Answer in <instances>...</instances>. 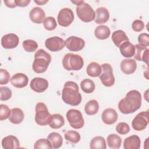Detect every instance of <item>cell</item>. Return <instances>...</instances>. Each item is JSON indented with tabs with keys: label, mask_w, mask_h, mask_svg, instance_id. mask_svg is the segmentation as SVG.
<instances>
[{
	"label": "cell",
	"mask_w": 149,
	"mask_h": 149,
	"mask_svg": "<svg viewBox=\"0 0 149 149\" xmlns=\"http://www.w3.org/2000/svg\"><path fill=\"white\" fill-rule=\"evenodd\" d=\"M141 95L139 91L130 90L126 94L125 98L119 101V110L124 114L132 113L141 107Z\"/></svg>",
	"instance_id": "cell-1"
},
{
	"label": "cell",
	"mask_w": 149,
	"mask_h": 149,
	"mask_svg": "<svg viewBox=\"0 0 149 149\" xmlns=\"http://www.w3.org/2000/svg\"><path fill=\"white\" fill-rule=\"evenodd\" d=\"M79 86L76 82L66 81L62 91V99L63 102L72 106H77L81 101L82 97L79 91Z\"/></svg>",
	"instance_id": "cell-2"
},
{
	"label": "cell",
	"mask_w": 149,
	"mask_h": 149,
	"mask_svg": "<svg viewBox=\"0 0 149 149\" xmlns=\"http://www.w3.org/2000/svg\"><path fill=\"white\" fill-rule=\"evenodd\" d=\"M51 61V56L43 49H38L34 54L33 70L37 73L45 72Z\"/></svg>",
	"instance_id": "cell-3"
},
{
	"label": "cell",
	"mask_w": 149,
	"mask_h": 149,
	"mask_svg": "<svg viewBox=\"0 0 149 149\" xmlns=\"http://www.w3.org/2000/svg\"><path fill=\"white\" fill-rule=\"evenodd\" d=\"M62 65L66 70H79L84 65L83 58L78 55L73 53H67L62 59Z\"/></svg>",
	"instance_id": "cell-4"
},
{
	"label": "cell",
	"mask_w": 149,
	"mask_h": 149,
	"mask_svg": "<svg viewBox=\"0 0 149 149\" xmlns=\"http://www.w3.org/2000/svg\"><path fill=\"white\" fill-rule=\"evenodd\" d=\"M35 121L40 126H45L50 123L52 119L51 115L47 108V105L41 102H38L36 105Z\"/></svg>",
	"instance_id": "cell-5"
},
{
	"label": "cell",
	"mask_w": 149,
	"mask_h": 149,
	"mask_svg": "<svg viewBox=\"0 0 149 149\" xmlns=\"http://www.w3.org/2000/svg\"><path fill=\"white\" fill-rule=\"evenodd\" d=\"M76 13L78 17L86 23L93 21L95 16V12L90 5L83 1L76 6Z\"/></svg>",
	"instance_id": "cell-6"
},
{
	"label": "cell",
	"mask_w": 149,
	"mask_h": 149,
	"mask_svg": "<svg viewBox=\"0 0 149 149\" xmlns=\"http://www.w3.org/2000/svg\"><path fill=\"white\" fill-rule=\"evenodd\" d=\"M66 116L72 127L75 129H79L83 127L84 120L82 113L79 110L70 109L68 111Z\"/></svg>",
	"instance_id": "cell-7"
},
{
	"label": "cell",
	"mask_w": 149,
	"mask_h": 149,
	"mask_svg": "<svg viewBox=\"0 0 149 149\" xmlns=\"http://www.w3.org/2000/svg\"><path fill=\"white\" fill-rule=\"evenodd\" d=\"M100 79L102 84L106 87H111L114 84L115 80L113 74V69L110 64L105 63L101 65Z\"/></svg>",
	"instance_id": "cell-8"
},
{
	"label": "cell",
	"mask_w": 149,
	"mask_h": 149,
	"mask_svg": "<svg viewBox=\"0 0 149 149\" xmlns=\"http://www.w3.org/2000/svg\"><path fill=\"white\" fill-rule=\"evenodd\" d=\"M149 123L148 111H142L139 113L133 119L132 126L134 130L141 131L144 130Z\"/></svg>",
	"instance_id": "cell-9"
},
{
	"label": "cell",
	"mask_w": 149,
	"mask_h": 149,
	"mask_svg": "<svg viewBox=\"0 0 149 149\" xmlns=\"http://www.w3.org/2000/svg\"><path fill=\"white\" fill-rule=\"evenodd\" d=\"M74 13L73 10L69 8L61 9L57 16L58 24L62 27L69 26L74 20Z\"/></svg>",
	"instance_id": "cell-10"
},
{
	"label": "cell",
	"mask_w": 149,
	"mask_h": 149,
	"mask_svg": "<svg viewBox=\"0 0 149 149\" xmlns=\"http://www.w3.org/2000/svg\"><path fill=\"white\" fill-rule=\"evenodd\" d=\"M45 47L51 51L57 52L62 49L65 46V41L58 36L49 37L45 41Z\"/></svg>",
	"instance_id": "cell-11"
},
{
	"label": "cell",
	"mask_w": 149,
	"mask_h": 149,
	"mask_svg": "<svg viewBox=\"0 0 149 149\" xmlns=\"http://www.w3.org/2000/svg\"><path fill=\"white\" fill-rule=\"evenodd\" d=\"M65 46L70 51L77 52L84 48L85 41L80 37L70 36L66 40Z\"/></svg>",
	"instance_id": "cell-12"
},
{
	"label": "cell",
	"mask_w": 149,
	"mask_h": 149,
	"mask_svg": "<svg viewBox=\"0 0 149 149\" xmlns=\"http://www.w3.org/2000/svg\"><path fill=\"white\" fill-rule=\"evenodd\" d=\"M19 43V37L14 33L6 34L1 38V45L5 49L16 48Z\"/></svg>",
	"instance_id": "cell-13"
},
{
	"label": "cell",
	"mask_w": 149,
	"mask_h": 149,
	"mask_svg": "<svg viewBox=\"0 0 149 149\" xmlns=\"http://www.w3.org/2000/svg\"><path fill=\"white\" fill-rule=\"evenodd\" d=\"M48 81L42 77H34L30 83V87L32 90L36 93H43L48 87Z\"/></svg>",
	"instance_id": "cell-14"
},
{
	"label": "cell",
	"mask_w": 149,
	"mask_h": 149,
	"mask_svg": "<svg viewBox=\"0 0 149 149\" xmlns=\"http://www.w3.org/2000/svg\"><path fill=\"white\" fill-rule=\"evenodd\" d=\"M149 49L147 47H144L140 44L134 45V58L139 61H143L148 65Z\"/></svg>",
	"instance_id": "cell-15"
},
{
	"label": "cell",
	"mask_w": 149,
	"mask_h": 149,
	"mask_svg": "<svg viewBox=\"0 0 149 149\" xmlns=\"http://www.w3.org/2000/svg\"><path fill=\"white\" fill-rule=\"evenodd\" d=\"M103 122L107 125H112L115 123L118 118L117 112L113 108H107L104 110L101 114Z\"/></svg>",
	"instance_id": "cell-16"
},
{
	"label": "cell",
	"mask_w": 149,
	"mask_h": 149,
	"mask_svg": "<svg viewBox=\"0 0 149 149\" xmlns=\"http://www.w3.org/2000/svg\"><path fill=\"white\" fill-rule=\"evenodd\" d=\"M12 85L16 88H21L25 87L29 82L28 77L22 73L15 74L10 80Z\"/></svg>",
	"instance_id": "cell-17"
},
{
	"label": "cell",
	"mask_w": 149,
	"mask_h": 149,
	"mask_svg": "<svg viewBox=\"0 0 149 149\" xmlns=\"http://www.w3.org/2000/svg\"><path fill=\"white\" fill-rule=\"evenodd\" d=\"M29 17L32 22L36 24H41L45 19V13L42 8L36 6L30 11Z\"/></svg>",
	"instance_id": "cell-18"
},
{
	"label": "cell",
	"mask_w": 149,
	"mask_h": 149,
	"mask_svg": "<svg viewBox=\"0 0 149 149\" xmlns=\"http://www.w3.org/2000/svg\"><path fill=\"white\" fill-rule=\"evenodd\" d=\"M120 70L126 74L133 73L137 69V63L133 59H124L120 62Z\"/></svg>",
	"instance_id": "cell-19"
},
{
	"label": "cell",
	"mask_w": 149,
	"mask_h": 149,
	"mask_svg": "<svg viewBox=\"0 0 149 149\" xmlns=\"http://www.w3.org/2000/svg\"><path fill=\"white\" fill-rule=\"evenodd\" d=\"M95 16L94 21L97 24H104L109 19V12L108 10L104 7L98 8L95 10Z\"/></svg>",
	"instance_id": "cell-20"
},
{
	"label": "cell",
	"mask_w": 149,
	"mask_h": 149,
	"mask_svg": "<svg viewBox=\"0 0 149 149\" xmlns=\"http://www.w3.org/2000/svg\"><path fill=\"white\" fill-rule=\"evenodd\" d=\"M2 146L5 149H15L20 147V143L17 138L13 135L3 137L1 141Z\"/></svg>",
	"instance_id": "cell-21"
},
{
	"label": "cell",
	"mask_w": 149,
	"mask_h": 149,
	"mask_svg": "<svg viewBox=\"0 0 149 149\" xmlns=\"http://www.w3.org/2000/svg\"><path fill=\"white\" fill-rule=\"evenodd\" d=\"M141 140L137 135H132L124 140L123 147L125 149H139L140 147Z\"/></svg>",
	"instance_id": "cell-22"
},
{
	"label": "cell",
	"mask_w": 149,
	"mask_h": 149,
	"mask_svg": "<svg viewBox=\"0 0 149 149\" xmlns=\"http://www.w3.org/2000/svg\"><path fill=\"white\" fill-rule=\"evenodd\" d=\"M111 38L114 44L119 48L122 43L129 41L126 33L122 30H118L113 31L112 34Z\"/></svg>",
	"instance_id": "cell-23"
},
{
	"label": "cell",
	"mask_w": 149,
	"mask_h": 149,
	"mask_svg": "<svg viewBox=\"0 0 149 149\" xmlns=\"http://www.w3.org/2000/svg\"><path fill=\"white\" fill-rule=\"evenodd\" d=\"M119 49L121 55L125 58H130L134 56V45L129 41L122 43L119 47Z\"/></svg>",
	"instance_id": "cell-24"
},
{
	"label": "cell",
	"mask_w": 149,
	"mask_h": 149,
	"mask_svg": "<svg viewBox=\"0 0 149 149\" xmlns=\"http://www.w3.org/2000/svg\"><path fill=\"white\" fill-rule=\"evenodd\" d=\"M9 119L13 124L17 125L20 123L24 119V113L23 111L19 108H12Z\"/></svg>",
	"instance_id": "cell-25"
},
{
	"label": "cell",
	"mask_w": 149,
	"mask_h": 149,
	"mask_svg": "<svg viewBox=\"0 0 149 149\" xmlns=\"http://www.w3.org/2000/svg\"><path fill=\"white\" fill-rule=\"evenodd\" d=\"M110 34L111 31L109 28L105 25L98 26L94 30V35L99 40H105L108 38Z\"/></svg>",
	"instance_id": "cell-26"
},
{
	"label": "cell",
	"mask_w": 149,
	"mask_h": 149,
	"mask_svg": "<svg viewBox=\"0 0 149 149\" xmlns=\"http://www.w3.org/2000/svg\"><path fill=\"white\" fill-rule=\"evenodd\" d=\"M47 139L50 141L53 148H59L63 144L62 136L56 132H52L49 133L47 137Z\"/></svg>",
	"instance_id": "cell-27"
},
{
	"label": "cell",
	"mask_w": 149,
	"mask_h": 149,
	"mask_svg": "<svg viewBox=\"0 0 149 149\" xmlns=\"http://www.w3.org/2000/svg\"><path fill=\"white\" fill-rule=\"evenodd\" d=\"M86 72L87 74L91 77H98L101 73V66L97 62H92L88 65Z\"/></svg>",
	"instance_id": "cell-28"
},
{
	"label": "cell",
	"mask_w": 149,
	"mask_h": 149,
	"mask_svg": "<svg viewBox=\"0 0 149 149\" xmlns=\"http://www.w3.org/2000/svg\"><path fill=\"white\" fill-rule=\"evenodd\" d=\"M99 110V104L95 100L88 101L84 106V111L88 115H93L97 113Z\"/></svg>",
	"instance_id": "cell-29"
},
{
	"label": "cell",
	"mask_w": 149,
	"mask_h": 149,
	"mask_svg": "<svg viewBox=\"0 0 149 149\" xmlns=\"http://www.w3.org/2000/svg\"><path fill=\"white\" fill-rule=\"evenodd\" d=\"M108 146L112 149H118L120 148L122 143V139L116 134H111L107 137Z\"/></svg>",
	"instance_id": "cell-30"
},
{
	"label": "cell",
	"mask_w": 149,
	"mask_h": 149,
	"mask_svg": "<svg viewBox=\"0 0 149 149\" xmlns=\"http://www.w3.org/2000/svg\"><path fill=\"white\" fill-rule=\"evenodd\" d=\"M91 149H105L107 148L105 139L102 136L93 137L90 143Z\"/></svg>",
	"instance_id": "cell-31"
},
{
	"label": "cell",
	"mask_w": 149,
	"mask_h": 149,
	"mask_svg": "<svg viewBox=\"0 0 149 149\" xmlns=\"http://www.w3.org/2000/svg\"><path fill=\"white\" fill-rule=\"evenodd\" d=\"M65 124V120L63 116L59 113H54L52 115V119L49 126L51 128L58 129L62 127Z\"/></svg>",
	"instance_id": "cell-32"
},
{
	"label": "cell",
	"mask_w": 149,
	"mask_h": 149,
	"mask_svg": "<svg viewBox=\"0 0 149 149\" xmlns=\"http://www.w3.org/2000/svg\"><path fill=\"white\" fill-rule=\"evenodd\" d=\"M80 87L82 91L85 93L90 94L94 91L95 86L94 82L92 80L89 79H85L81 81Z\"/></svg>",
	"instance_id": "cell-33"
},
{
	"label": "cell",
	"mask_w": 149,
	"mask_h": 149,
	"mask_svg": "<svg viewBox=\"0 0 149 149\" xmlns=\"http://www.w3.org/2000/svg\"><path fill=\"white\" fill-rule=\"evenodd\" d=\"M64 137L65 140L72 144H76L80 140V134L74 130L66 132L64 134Z\"/></svg>",
	"instance_id": "cell-34"
},
{
	"label": "cell",
	"mask_w": 149,
	"mask_h": 149,
	"mask_svg": "<svg viewBox=\"0 0 149 149\" xmlns=\"http://www.w3.org/2000/svg\"><path fill=\"white\" fill-rule=\"evenodd\" d=\"M24 49L27 52H33L38 48L37 42L33 40H26L22 43Z\"/></svg>",
	"instance_id": "cell-35"
},
{
	"label": "cell",
	"mask_w": 149,
	"mask_h": 149,
	"mask_svg": "<svg viewBox=\"0 0 149 149\" xmlns=\"http://www.w3.org/2000/svg\"><path fill=\"white\" fill-rule=\"evenodd\" d=\"M43 24L45 29L48 31H52L56 29L57 26V23L55 19L52 16H48L45 18Z\"/></svg>",
	"instance_id": "cell-36"
},
{
	"label": "cell",
	"mask_w": 149,
	"mask_h": 149,
	"mask_svg": "<svg viewBox=\"0 0 149 149\" xmlns=\"http://www.w3.org/2000/svg\"><path fill=\"white\" fill-rule=\"evenodd\" d=\"M52 145L50 141L48 139H40L37 140L34 145V149H40V148H52Z\"/></svg>",
	"instance_id": "cell-37"
},
{
	"label": "cell",
	"mask_w": 149,
	"mask_h": 149,
	"mask_svg": "<svg viewBox=\"0 0 149 149\" xmlns=\"http://www.w3.org/2000/svg\"><path fill=\"white\" fill-rule=\"evenodd\" d=\"M12 95V90L8 87H0V100L6 101L9 100Z\"/></svg>",
	"instance_id": "cell-38"
},
{
	"label": "cell",
	"mask_w": 149,
	"mask_h": 149,
	"mask_svg": "<svg viewBox=\"0 0 149 149\" xmlns=\"http://www.w3.org/2000/svg\"><path fill=\"white\" fill-rule=\"evenodd\" d=\"M11 110L5 104H0V120H3L9 118Z\"/></svg>",
	"instance_id": "cell-39"
},
{
	"label": "cell",
	"mask_w": 149,
	"mask_h": 149,
	"mask_svg": "<svg viewBox=\"0 0 149 149\" xmlns=\"http://www.w3.org/2000/svg\"><path fill=\"white\" fill-rule=\"evenodd\" d=\"M116 130L119 134L125 135L129 132L130 127L125 122H119L116 126Z\"/></svg>",
	"instance_id": "cell-40"
},
{
	"label": "cell",
	"mask_w": 149,
	"mask_h": 149,
	"mask_svg": "<svg viewBox=\"0 0 149 149\" xmlns=\"http://www.w3.org/2000/svg\"><path fill=\"white\" fill-rule=\"evenodd\" d=\"M10 79L9 72L3 69H0V84L4 85L8 83Z\"/></svg>",
	"instance_id": "cell-41"
},
{
	"label": "cell",
	"mask_w": 149,
	"mask_h": 149,
	"mask_svg": "<svg viewBox=\"0 0 149 149\" xmlns=\"http://www.w3.org/2000/svg\"><path fill=\"white\" fill-rule=\"evenodd\" d=\"M138 42L139 44L148 47L149 45V35L147 33H141L138 36Z\"/></svg>",
	"instance_id": "cell-42"
},
{
	"label": "cell",
	"mask_w": 149,
	"mask_h": 149,
	"mask_svg": "<svg viewBox=\"0 0 149 149\" xmlns=\"http://www.w3.org/2000/svg\"><path fill=\"white\" fill-rule=\"evenodd\" d=\"M132 27L133 30L136 32H140L144 28V22L139 19L135 20L132 24Z\"/></svg>",
	"instance_id": "cell-43"
},
{
	"label": "cell",
	"mask_w": 149,
	"mask_h": 149,
	"mask_svg": "<svg viewBox=\"0 0 149 149\" xmlns=\"http://www.w3.org/2000/svg\"><path fill=\"white\" fill-rule=\"evenodd\" d=\"M15 1L16 5L20 7H25L31 2L30 0H15Z\"/></svg>",
	"instance_id": "cell-44"
},
{
	"label": "cell",
	"mask_w": 149,
	"mask_h": 149,
	"mask_svg": "<svg viewBox=\"0 0 149 149\" xmlns=\"http://www.w3.org/2000/svg\"><path fill=\"white\" fill-rule=\"evenodd\" d=\"M3 2H4V3L6 5V6H7L8 7L10 8H15L16 6H17L15 0H12V1H4Z\"/></svg>",
	"instance_id": "cell-45"
},
{
	"label": "cell",
	"mask_w": 149,
	"mask_h": 149,
	"mask_svg": "<svg viewBox=\"0 0 149 149\" xmlns=\"http://www.w3.org/2000/svg\"><path fill=\"white\" fill-rule=\"evenodd\" d=\"M48 2V1H47V0H37V1L34 0V2L39 5H43L45 3H47Z\"/></svg>",
	"instance_id": "cell-46"
},
{
	"label": "cell",
	"mask_w": 149,
	"mask_h": 149,
	"mask_svg": "<svg viewBox=\"0 0 149 149\" xmlns=\"http://www.w3.org/2000/svg\"><path fill=\"white\" fill-rule=\"evenodd\" d=\"M72 3H73L74 4H75V5H76L77 6V5H79V4H80L82 2H83V1H71Z\"/></svg>",
	"instance_id": "cell-47"
}]
</instances>
